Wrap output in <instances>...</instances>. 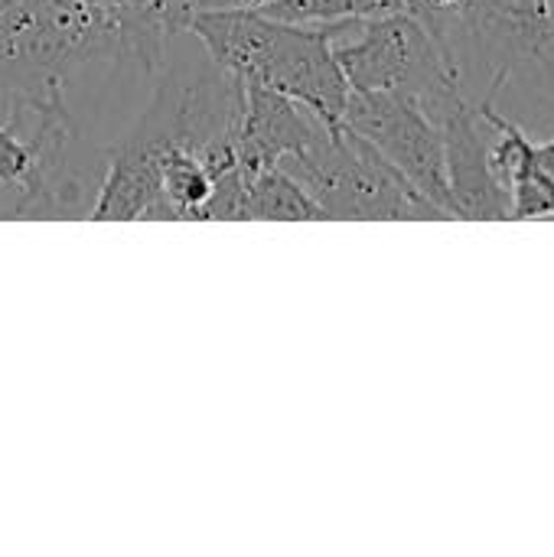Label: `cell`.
Returning a JSON list of instances; mask_svg holds the SVG:
<instances>
[{
    "label": "cell",
    "instance_id": "obj_12",
    "mask_svg": "<svg viewBox=\"0 0 554 557\" xmlns=\"http://www.w3.org/2000/svg\"><path fill=\"white\" fill-rule=\"evenodd\" d=\"M532 160H535V170L554 183V134L545 140H532Z\"/></svg>",
    "mask_w": 554,
    "mask_h": 557
},
{
    "label": "cell",
    "instance_id": "obj_10",
    "mask_svg": "<svg viewBox=\"0 0 554 557\" xmlns=\"http://www.w3.org/2000/svg\"><path fill=\"white\" fill-rule=\"evenodd\" d=\"M402 10V0H271L258 13L297 26H336Z\"/></svg>",
    "mask_w": 554,
    "mask_h": 557
},
{
    "label": "cell",
    "instance_id": "obj_7",
    "mask_svg": "<svg viewBox=\"0 0 554 557\" xmlns=\"http://www.w3.org/2000/svg\"><path fill=\"white\" fill-rule=\"evenodd\" d=\"M431 117L444 137V166L454 219L506 222L513 219V199L493 166V124L477 101L464 91L444 98Z\"/></svg>",
    "mask_w": 554,
    "mask_h": 557
},
{
    "label": "cell",
    "instance_id": "obj_9",
    "mask_svg": "<svg viewBox=\"0 0 554 557\" xmlns=\"http://www.w3.org/2000/svg\"><path fill=\"white\" fill-rule=\"evenodd\" d=\"M242 219H274V222H327L323 209L310 199V193L284 170L268 166L245 183Z\"/></svg>",
    "mask_w": 554,
    "mask_h": 557
},
{
    "label": "cell",
    "instance_id": "obj_1",
    "mask_svg": "<svg viewBox=\"0 0 554 557\" xmlns=\"http://www.w3.org/2000/svg\"><path fill=\"white\" fill-rule=\"evenodd\" d=\"M101 176L104 150L82 147L65 91L0 114V219H88Z\"/></svg>",
    "mask_w": 554,
    "mask_h": 557
},
{
    "label": "cell",
    "instance_id": "obj_11",
    "mask_svg": "<svg viewBox=\"0 0 554 557\" xmlns=\"http://www.w3.org/2000/svg\"><path fill=\"white\" fill-rule=\"evenodd\" d=\"M189 7V13H202V10H261L271 0H183Z\"/></svg>",
    "mask_w": 554,
    "mask_h": 557
},
{
    "label": "cell",
    "instance_id": "obj_4",
    "mask_svg": "<svg viewBox=\"0 0 554 557\" xmlns=\"http://www.w3.org/2000/svg\"><path fill=\"white\" fill-rule=\"evenodd\" d=\"M281 166L310 193L327 219L349 222H428L444 219L415 186L353 127L323 124L317 137L281 160Z\"/></svg>",
    "mask_w": 554,
    "mask_h": 557
},
{
    "label": "cell",
    "instance_id": "obj_5",
    "mask_svg": "<svg viewBox=\"0 0 554 557\" xmlns=\"http://www.w3.org/2000/svg\"><path fill=\"white\" fill-rule=\"evenodd\" d=\"M333 55L353 91L411 98L428 114L460 91L434 36L408 10L336 23Z\"/></svg>",
    "mask_w": 554,
    "mask_h": 557
},
{
    "label": "cell",
    "instance_id": "obj_2",
    "mask_svg": "<svg viewBox=\"0 0 554 557\" xmlns=\"http://www.w3.org/2000/svg\"><path fill=\"white\" fill-rule=\"evenodd\" d=\"M189 33L235 78L274 88L330 124L343 121L349 82L333 55V26H297L258 10H202Z\"/></svg>",
    "mask_w": 554,
    "mask_h": 557
},
{
    "label": "cell",
    "instance_id": "obj_3",
    "mask_svg": "<svg viewBox=\"0 0 554 557\" xmlns=\"http://www.w3.org/2000/svg\"><path fill=\"white\" fill-rule=\"evenodd\" d=\"M98 59L127 62L124 26L111 3L0 0V111L65 91V78Z\"/></svg>",
    "mask_w": 554,
    "mask_h": 557
},
{
    "label": "cell",
    "instance_id": "obj_8",
    "mask_svg": "<svg viewBox=\"0 0 554 557\" xmlns=\"http://www.w3.org/2000/svg\"><path fill=\"white\" fill-rule=\"evenodd\" d=\"M323 124L330 121H323L307 104L274 88L245 82V111H242V127L235 140L242 180L248 183L261 170L281 166V160L304 150Z\"/></svg>",
    "mask_w": 554,
    "mask_h": 557
},
{
    "label": "cell",
    "instance_id": "obj_6",
    "mask_svg": "<svg viewBox=\"0 0 554 557\" xmlns=\"http://www.w3.org/2000/svg\"><path fill=\"white\" fill-rule=\"evenodd\" d=\"M343 124L362 134L444 219H454L444 137L438 121L411 98L385 91H353L343 108Z\"/></svg>",
    "mask_w": 554,
    "mask_h": 557
},
{
    "label": "cell",
    "instance_id": "obj_13",
    "mask_svg": "<svg viewBox=\"0 0 554 557\" xmlns=\"http://www.w3.org/2000/svg\"><path fill=\"white\" fill-rule=\"evenodd\" d=\"M549 7H552V23H554V0H549Z\"/></svg>",
    "mask_w": 554,
    "mask_h": 557
}]
</instances>
